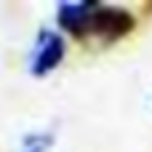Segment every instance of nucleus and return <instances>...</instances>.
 Here are the masks:
<instances>
[{
  "mask_svg": "<svg viewBox=\"0 0 152 152\" xmlns=\"http://www.w3.org/2000/svg\"><path fill=\"white\" fill-rule=\"evenodd\" d=\"M45 150H48V147H24L21 152H45Z\"/></svg>",
  "mask_w": 152,
  "mask_h": 152,
  "instance_id": "obj_5",
  "label": "nucleus"
},
{
  "mask_svg": "<svg viewBox=\"0 0 152 152\" xmlns=\"http://www.w3.org/2000/svg\"><path fill=\"white\" fill-rule=\"evenodd\" d=\"M64 53H67V40L61 37V32H56L51 27H40L32 56H29V75L43 77V75L53 72L64 61Z\"/></svg>",
  "mask_w": 152,
  "mask_h": 152,
  "instance_id": "obj_1",
  "label": "nucleus"
},
{
  "mask_svg": "<svg viewBox=\"0 0 152 152\" xmlns=\"http://www.w3.org/2000/svg\"><path fill=\"white\" fill-rule=\"evenodd\" d=\"M53 144V131H32L21 139V147H51Z\"/></svg>",
  "mask_w": 152,
  "mask_h": 152,
  "instance_id": "obj_4",
  "label": "nucleus"
},
{
  "mask_svg": "<svg viewBox=\"0 0 152 152\" xmlns=\"http://www.w3.org/2000/svg\"><path fill=\"white\" fill-rule=\"evenodd\" d=\"M96 8H99L96 0L59 3V5H56V24H59L67 35L83 40V37H88V35H94V11H96Z\"/></svg>",
  "mask_w": 152,
  "mask_h": 152,
  "instance_id": "obj_3",
  "label": "nucleus"
},
{
  "mask_svg": "<svg viewBox=\"0 0 152 152\" xmlns=\"http://www.w3.org/2000/svg\"><path fill=\"white\" fill-rule=\"evenodd\" d=\"M134 27H136V16L123 5H102L99 3V8L94 11V35H99L107 43L126 37L128 32H134Z\"/></svg>",
  "mask_w": 152,
  "mask_h": 152,
  "instance_id": "obj_2",
  "label": "nucleus"
}]
</instances>
